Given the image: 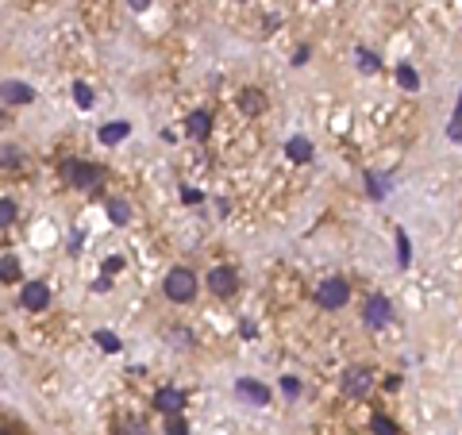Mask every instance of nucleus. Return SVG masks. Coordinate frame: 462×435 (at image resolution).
<instances>
[{
	"instance_id": "obj_1",
	"label": "nucleus",
	"mask_w": 462,
	"mask_h": 435,
	"mask_svg": "<svg viewBox=\"0 0 462 435\" xmlns=\"http://www.w3.org/2000/svg\"><path fill=\"white\" fill-rule=\"evenodd\" d=\"M162 293L170 297L173 304L193 301V293H197V274H193L189 266H173L170 274H166V281H162Z\"/></svg>"
},
{
	"instance_id": "obj_2",
	"label": "nucleus",
	"mask_w": 462,
	"mask_h": 435,
	"mask_svg": "<svg viewBox=\"0 0 462 435\" xmlns=\"http://www.w3.org/2000/svg\"><path fill=\"white\" fill-rule=\"evenodd\" d=\"M62 177H66L74 189H100L108 174H104V166H93V162L74 158V162H66V166H62Z\"/></svg>"
},
{
	"instance_id": "obj_3",
	"label": "nucleus",
	"mask_w": 462,
	"mask_h": 435,
	"mask_svg": "<svg viewBox=\"0 0 462 435\" xmlns=\"http://www.w3.org/2000/svg\"><path fill=\"white\" fill-rule=\"evenodd\" d=\"M316 301H320L328 312H339L346 301H351V285H346L343 277H324L320 289H316Z\"/></svg>"
},
{
	"instance_id": "obj_4",
	"label": "nucleus",
	"mask_w": 462,
	"mask_h": 435,
	"mask_svg": "<svg viewBox=\"0 0 462 435\" xmlns=\"http://www.w3.org/2000/svg\"><path fill=\"white\" fill-rule=\"evenodd\" d=\"M363 320H366V327H374V331H381V327L393 320V304L385 301L381 293H374V297H366V304H363Z\"/></svg>"
},
{
	"instance_id": "obj_5",
	"label": "nucleus",
	"mask_w": 462,
	"mask_h": 435,
	"mask_svg": "<svg viewBox=\"0 0 462 435\" xmlns=\"http://www.w3.org/2000/svg\"><path fill=\"white\" fill-rule=\"evenodd\" d=\"M50 304V285L47 281H27L19 289V309L24 312H47Z\"/></svg>"
},
{
	"instance_id": "obj_6",
	"label": "nucleus",
	"mask_w": 462,
	"mask_h": 435,
	"mask_svg": "<svg viewBox=\"0 0 462 435\" xmlns=\"http://www.w3.org/2000/svg\"><path fill=\"white\" fill-rule=\"evenodd\" d=\"M235 397H239L243 404H250V409H266V404H270V389H266L262 381H255V377H239V381H235Z\"/></svg>"
},
{
	"instance_id": "obj_7",
	"label": "nucleus",
	"mask_w": 462,
	"mask_h": 435,
	"mask_svg": "<svg viewBox=\"0 0 462 435\" xmlns=\"http://www.w3.org/2000/svg\"><path fill=\"white\" fill-rule=\"evenodd\" d=\"M208 289L228 301V297L239 289V277H235V270H231V266H216V270H208Z\"/></svg>"
},
{
	"instance_id": "obj_8",
	"label": "nucleus",
	"mask_w": 462,
	"mask_h": 435,
	"mask_svg": "<svg viewBox=\"0 0 462 435\" xmlns=\"http://www.w3.org/2000/svg\"><path fill=\"white\" fill-rule=\"evenodd\" d=\"M339 385H343L346 397H366V393H370V385H374V377H370V370L351 366V370L343 374V381H339Z\"/></svg>"
},
{
	"instance_id": "obj_9",
	"label": "nucleus",
	"mask_w": 462,
	"mask_h": 435,
	"mask_svg": "<svg viewBox=\"0 0 462 435\" xmlns=\"http://www.w3.org/2000/svg\"><path fill=\"white\" fill-rule=\"evenodd\" d=\"M154 409L166 412V416H182L185 393H182V389H173V385H166V389H158V393H154Z\"/></svg>"
},
{
	"instance_id": "obj_10",
	"label": "nucleus",
	"mask_w": 462,
	"mask_h": 435,
	"mask_svg": "<svg viewBox=\"0 0 462 435\" xmlns=\"http://www.w3.org/2000/svg\"><path fill=\"white\" fill-rule=\"evenodd\" d=\"M35 101V89L24 81H4V104H31Z\"/></svg>"
},
{
	"instance_id": "obj_11",
	"label": "nucleus",
	"mask_w": 462,
	"mask_h": 435,
	"mask_svg": "<svg viewBox=\"0 0 462 435\" xmlns=\"http://www.w3.org/2000/svg\"><path fill=\"white\" fill-rule=\"evenodd\" d=\"M285 154L297 162V166H305V162H312V142H308L305 135H293V139L285 142Z\"/></svg>"
},
{
	"instance_id": "obj_12",
	"label": "nucleus",
	"mask_w": 462,
	"mask_h": 435,
	"mask_svg": "<svg viewBox=\"0 0 462 435\" xmlns=\"http://www.w3.org/2000/svg\"><path fill=\"white\" fill-rule=\"evenodd\" d=\"M104 212H108V220H112L116 227L132 224V204L120 201V197H108V201H104Z\"/></svg>"
},
{
	"instance_id": "obj_13",
	"label": "nucleus",
	"mask_w": 462,
	"mask_h": 435,
	"mask_svg": "<svg viewBox=\"0 0 462 435\" xmlns=\"http://www.w3.org/2000/svg\"><path fill=\"white\" fill-rule=\"evenodd\" d=\"M185 131H189V139H208V131H212V112H193V116L185 120Z\"/></svg>"
},
{
	"instance_id": "obj_14",
	"label": "nucleus",
	"mask_w": 462,
	"mask_h": 435,
	"mask_svg": "<svg viewBox=\"0 0 462 435\" xmlns=\"http://www.w3.org/2000/svg\"><path fill=\"white\" fill-rule=\"evenodd\" d=\"M127 131H132V124H124V120H116V124H104L97 131V139L104 142V147H112V142H120V139H127Z\"/></svg>"
},
{
	"instance_id": "obj_15",
	"label": "nucleus",
	"mask_w": 462,
	"mask_h": 435,
	"mask_svg": "<svg viewBox=\"0 0 462 435\" xmlns=\"http://www.w3.org/2000/svg\"><path fill=\"white\" fill-rule=\"evenodd\" d=\"M239 108L247 112V116H258V112L266 108V97H262L258 89H243V92H239Z\"/></svg>"
},
{
	"instance_id": "obj_16",
	"label": "nucleus",
	"mask_w": 462,
	"mask_h": 435,
	"mask_svg": "<svg viewBox=\"0 0 462 435\" xmlns=\"http://www.w3.org/2000/svg\"><path fill=\"white\" fill-rule=\"evenodd\" d=\"M363 177H366V192H370L374 201H381V197L389 192V177H381L378 170H366Z\"/></svg>"
},
{
	"instance_id": "obj_17",
	"label": "nucleus",
	"mask_w": 462,
	"mask_h": 435,
	"mask_svg": "<svg viewBox=\"0 0 462 435\" xmlns=\"http://www.w3.org/2000/svg\"><path fill=\"white\" fill-rule=\"evenodd\" d=\"M355 62H358V69H363V74H378V54L374 51H366V47H355Z\"/></svg>"
},
{
	"instance_id": "obj_18",
	"label": "nucleus",
	"mask_w": 462,
	"mask_h": 435,
	"mask_svg": "<svg viewBox=\"0 0 462 435\" xmlns=\"http://www.w3.org/2000/svg\"><path fill=\"white\" fill-rule=\"evenodd\" d=\"M397 85L408 89V92H416V89H420V74H416L413 66H397Z\"/></svg>"
},
{
	"instance_id": "obj_19",
	"label": "nucleus",
	"mask_w": 462,
	"mask_h": 435,
	"mask_svg": "<svg viewBox=\"0 0 462 435\" xmlns=\"http://www.w3.org/2000/svg\"><path fill=\"white\" fill-rule=\"evenodd\" d=\"M370 432H374V435H401V427H397V424H393V420H389V416H381V412H374V416H370Z\"/></svg>"
},
{
	"instance_id": "obj_20",
	"label": "nucleus",
	"mask_w": 462,
	"mask_h": 435,
	"mask_svg": "<svg viewBox=\"0 0 462 435\" xmlns=\"http://www.w3.org/2000/svg\"><path fill=\"white\" fill-rule=\"evenodd\" d=\"M0 277H4V281H16L19 277V258L12 251H4V258H0Z\"/></svg>"
},
{
	"instance_id": "obj_21",
	"label": "nucleus",
	"mask_w": 462,
	"mask_h": 435,
	"mask_svg": "<svg viewBox=\"0 0 462 435\" xmlns=\"http://www.w3.org/2000/svg\"><path fill=\"white\" fill-rule=\"evenodd\" d=\"M93 339H97V347H100V351H108V354H116V351H120V347H124V343H120V335H116V331H97V335H93Z\"/></svg>"
},
{
	"instance_id": "obj_22",
	"label": "nucleus",
	"mask_w": 462,
	"mask_h": 435,
	"mask_svg": "<svg viewBox=\"0 0 462 435\" xmlns=\"http://www.w3.org/2000/svg\"><path fill=\"white\" fill-rule=\"evenodd\" d=\"M74 101H77V108H93V89L85 81H74Z\"/></svg>"
},
{
	"instance_id": "obj_23",
	"label": "nucleus",
	"mask_w": 462,
	"mask_h": 435,
	"mask_svg": "<svg viewBox=\"0 0 462 435\" xmlns=\"http://www.w3.org/2000/svg\"><path fill=\"white\" fill-rule=\"evenodd\" d=\"M0 224H4V227L16 224V201H12V197H4V201H0Z\"/></svg>"
},
{
	"instance_id": "obj_24",
	"label": "nucleus",
	"mask_w": 462,
	"mask_h": 435,
	"mask_svg": "<svg viewBox=\"0 0 462 435\" xmlns=\"http://www.w3.org/2000/svg\"><path fill=\"white\" fill-rule=\"evenodd\" d=\"M408 254H413V247H408V235L397 231V262H401V266H408Z\"/></svg>"
},
{
	"instance_id": "obj_25",
	"label": "nucleus",
	"mask_w": 462,
	"mask_h": 435,
	"mask_svg": "<svg viewBox=\"0 0 462 435\" xmlns=\"http://www.w3.org/2000/svg\"><path fill=\"white\" fill-rule=\"evenodd\" d=\"M166 435H189V424L182 416H166Z\"/></svg>"
},
{
	"instance_id": "obj_26",
	"label": "nucleus",
	"mask_w": 462,
	"mask_h": 435,
	"mask_svg": "<svg viewBox=\"0 0 462 435\" xmlns=\"http://www.w3.org/2000/svg\"><path fill=\"white\" fill-rule=\"evenodd\" d=\"M281 389H285V397H297V393H301V381L285 374V377H281Z\"/></svg>"
},
{
	"instance_id": "obj_27",
	"label": "nucleus",
	"mask_w": 462,
	"mask_h": 435,
	"mask_svg": "<svg viewBox=\"0 0 462 435\" xmlns=\"http://www.w3.org/2000/svg\"><path fill=\"white\" fill-rule=\"evenodd\" d=\"M4 166H19V151H16V147H4Z\"/></svg>"
},
{
	"instance_id": "obj_28",
	"label": "nucleus",
	"mask_w": 462,
	"mask_h": 435,
	"mask_svg": "<svg viewBox=\"0 0 462 435\" xmlns=\"http://www.w3.org/2000/svg\"><path fill=\"white\" fill-rule=\"evenodd\" d=\"M120 270H124V258H108V262H104V277H108V274H120Z\"/></svg>"
},
{
	"instance_id": "obj_29",
	"label": "nucleus",
	"mask_w": 462,
	"mask_h": 435,
	"mask_svg": "<svg viewBox=\"0 0 462 435\" xmlns=\"http://www.w3.org/2000/svg\"><path fill=\"white\" fill-rule=\"evenodd\" d=\"M447 135H451L454 142H462V120H451V127H447Z\"/></svg>"
},
{
	"instance_id": "obj_30",
	"label": "nucleus",
	"mask_w": 462,
	"mask_h": 435,
	"mask_svg": "<svg viewBox=\"0 0 462 435\" xmlns=\"http://www.w3.org/2000/svg\"><path fill=\"white\" fill-rule=\"evenodd\" d=\"M127 435H147V424H143V420L139 424H127Z\"/></svg>"
},
{
	"instance_id": "obj_31",
	"label": "nucleus",
	"mask_w": 462,
	"mask_h": 435,
	"mask_svg": "<svg viewBox=\"0 0 462 435\" xmlns=\"http://www.w3.org/2000/svg\"><path fill=\"white\" fill-rule=\"evenodd\" d=\"M182 197H185V204H197V201H200V192H197V189H185Z\"/></svg>"
},
{
	"instance_id": "obj_32",
	"label": "nucleus",
	"mask_w": 462,
	"mask_h": 435,
	"mask_svg": "<svg viewBox=\"0 0 462 435\" xmlns=\"http://www.w3.org/2000/svg\"><path fill=\"white\" fill-rule=\"evenodd\" d=\"M127 4H132L135 12H147V8H150V0H127Z\"/></svg>"
},
{
	"instance_id": "obj_33",
	"label": "nucleus",
	"mask_w": 462,
	"mask_h": 435,
	"mask_svg": "<svg viewBox=\"0 0 462 435\" xmlns=\"http://www.w3.org/2000/svg\"><path fill=\"white\" fill-rule=\"evenodd\" d=\"M454 120H462V89H459V104H454Z\"/></svg>"
}]
</instances>
